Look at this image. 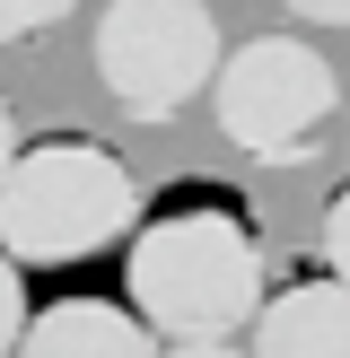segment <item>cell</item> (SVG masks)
Instances as JSON below:
<instances>
[{
  "label": "cell",
  "mask_w": 350,
  "mask_h": 358,
  "mask_svg": "<svg viewBox=\"0 0 350 358\" xmlns=\"http://www.w3.org/2000/svg\"><path fill=\"white\" fill-rule=\"evenodd\" d=\"M254 358H350V280H298L254 315Z\"/></svg>",
  "instance_id": "cell-5"
},
{
  "label": "cell",
  "mask_w": 350,
  "mask_h": 358,
  "mask_svg": "<svg viewBox=\"0 0 350 358\" xmlns=\"http://www.w3.org/2000/svg\"><path fill=\"white\" fill-rule=\"evenodd\" d=\"M219 62L210 0H105L97 17V79L132 122H175L219 79Z\"/></svg>",
  "instance_id": "cell-4"
},
{
  "label": "cell",
  "mask_w": 350,
  "mask_h": 358,
  "mask_svg": "<svg viewBox=\"0 0 350 358\" xmlns=\"http://www.w3.org/2000/svg\"><path fill=\"white\" fill-rule=\"evenodd\" d=\"M289 17H307V27H350V0H280Z\"/></svg>",
  "instance_id": "cell-10"
},
{
  "label": "cell",
  "mask_w": 350,
  "mask_h": 358,
  "mask_svg": "<svg viewBox=\"0 0 350 358\" xmlns=\"http://www.w3.org/2000/svg\"><path fill=\"white\" fill-rule=\"evenodd\" d=\"M18 166V114H9V96H0V175Z\"/></svg>",
  "instance_id": "cell-11"
},
{
  "label": "cell",
  "mask_w": 350,
  "mask_h": 358,
  "mask_svg": "<svg viewBox=\"0 0 350 358\" xmlns=\"http://www.w3.org/2000/svg\"><path fill=\"white\" fill-rule=\"evenodd\" d=\"M18 358H158V341H149V324H140L132 306H114V297H62V306H44L27 324Z\"/></svg>",
  "instance_id": "cell-6"
},
{
  "label": "cell",
  "mask_w": 350,
  "mask_h": 358,
  "mask_svg": "<svg viewBox=\"0 0 350 358\" xmlns=\"http://www.w3.org/2000/svg\"><path fill=\"white\" fill-rule=\"evenodd\" d=\"M332 114H342V79L315 44H289V35H254L219 62L210 79V122H219L227 149L262 157V166H298V157L324 149Z\"/></svg>",
  "instance_id": "cell-3"
},
{
  "label": "cell",
  "mask_w": 350,
  "mask_h": 358,
  "mask_svg": "<svg viewBox=\"0 0 350 358\" xmlns=\"http://www.w3.org/2000/svg\"><path fill=\"white\" fill-rule=\"evenodd\" d=\"M122 280H132V315L167 341H227L272 306L262 297V236L227 201H175L158 219H140Z\"/></svg>",
  "instance_id": "cell-1"
},
{
  "label": "cell",
  "mask_w": 350,
  "mask_h": 358,
  "mask_svg": "<svg viewBox=\"0 0 350 358\" xmlns=\"http://www.w3.org/2000/svg\"><path fill=\"white\" fill-rule=\"evenodd\" d=\"M140 236V184L105 140H35L0 175V254L18 271H62V262L114 254Z\"/></svg>",
  "instance_id": "cell-2"
},
{
  "label": "cell",
  "mask_w": 350,
  "mask_h": 358,
  "mask_svg": "<svg viewBox=\"0 0 350 358\" xmlns=\"http://www.w3.org/2000/svg\"><path fill=\"white\" fill-rule=\"evenodd\" d=\"M324 262H332V280H350V184L332 192V210H324Z\"/></svg>",
  "instance_id": "cell-9"
},
{
  "label": "cell",
  "mask_w": 350,
  "mask_h": 358,
  "mask_svg": "<svg viewBox=\"0 0 350 358\" xmlns=\"http://www.w3.org/2000/svg\"><path fill=\"white\" fill-rule=\"evenodd\" d=\"M27 289H18V262L0 254V358H18V341H27Z\"/></svg>",
  "instance_id": "cell-8"
},
{
  "label": "cell",
  "mask_w": 350,
  "mask_h": 358,
  "mask_svg": "<svg viewBox=\"0 0 350 358\" xmlns=\"http://www.w3.org/2000/svg\"><path fill=\"white\" fill-rule=\"evenodd\" d=\"M167 358H245V350H227V341H175Z\"/></svg>",
  "instance_id": "cell-12"
},
{
  "label": "cell",
  "mask_w": 350,
  "mask_h": 358,
  "mask_svg": "<svg viewBox=\"0 0 350 358\" xmlns=\"http://www.w3.org/2000/svg\"><path fill=\"white\" fill-rule=\"evenodd\" d=\"M70 9H79V0H0V44H27V35L62 27Z\"/></svg>",
  "instance_id": "cell-7"
}]
</instances>
